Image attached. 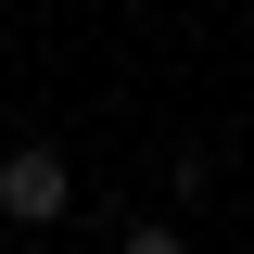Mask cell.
<instances>
[{
    "mask_svg": "<svg viewBox=\"0 0 254 254\" xmlns=\"http://www.w3.org/2000/svg\"><path fill=\"white\" fill-rule=\"evenodd\" d=\"M64 216H76V165H64L51 140H13V153H0V229L38 242V229H64Z\"/></svg>",
    "mask_w": 254,
    "mask_h": 254,
    "instance_id": "obj_1",
    "label": "cell"
},
{
    "mask_svg": "<svg viewBox=\"0 0 254 254\" xmlns=\"http://www.w3.org/2000/svg\"><path fill=\"white\" fill-rule=\"evenodd\" d=\"M115 254H190V229H165V216H140V229H127Z\"/></svg>",
    "mask_w": 254,
    "mask_h": 254,
    "instance_id": "obj_2",
    "label": "cell"
},
{
    "mask_svg": "<svg viewBox=\"0 0 254 254\" xmlns=\"http://www.w3.org/2000/svg\"><path fill=\"white\" fill-rule=\"evenodd\" d=\"M0 254H13V229H0Z\"/></svg>",
    "mask_w": 254,
    "mask_h": 254,
    "instance_id": "obj_3",
    "label": "cell"
}]
</instances>
